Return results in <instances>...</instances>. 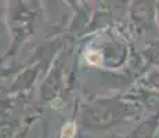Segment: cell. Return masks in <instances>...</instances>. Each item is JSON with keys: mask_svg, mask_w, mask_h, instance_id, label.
<instances>
[{"mask_svg": "<svg viewBox=\"0 0 159 138\" xmlns=\"http://www.w3.org/2000/svg\"><path fill=\"white\" fill-rule=\"evenodd\" d=\"M73 133H75V128L71 127V126H66L64 128V138H72Z\"/></svg>", "mask_w": 159, "mask_h": 138, "instance_id": "cell-1", "label": "cell"}]
</instances>
